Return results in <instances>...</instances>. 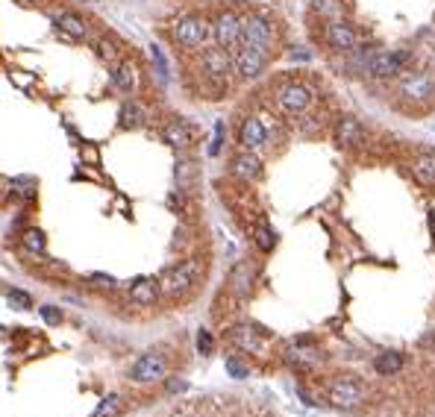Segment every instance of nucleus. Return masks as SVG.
<instances>
[{"mask_svg":"<svg viewBox=\"0 0 435 417\" xmlns=\"http://www.w3.org/2000/svg\"><path fill=\"white\" fill-rule=\"evenodd\" d=\"M412 62V56L403 53V50H371L365 53V71L371 79H394V76H403L406 68Z\"/></svg>","mask_w":435,"mask_h":417,"instance_id":"f257e3e1","label":"nucleus"},{"mask_svg":"<svg viewBox=\"0 0 435 417\" xmlns=\"http://www.w3.org/2000/svg\"><path fill=\"white\" fill-rule=\"evenodd\" d=\"M200 280V262L197 259H183L171 268H165V273L159 276V285L165 297H183L194 288V282Z\"/></svg>","mask_w":435,"mask_h":417,"instance_id":"f03ea898","label":"nucleus"},{"mask_svg":"<svg viewBox=\"0 0 435 417\" xmlns=\"http://www.w3.org/2000/svg\"><path fill=\"white\" fill-rule=\"evenodd\" d=\"M268 59H271V50L253 47V45H239L232 53V71L242 83H253V79H259L265 74Z\"/></svg>","mask_w":435,"mask_h":417,"instance_id":"7ed1b4c3","label":"nucleus"},{"mask_svg":"<svg viewBox=\"0 0 435 417\" xmlns=\"http://www.w3.org/2000/svg\"><path fill=\"white\" fill-rule=\"evenodd\" d=\"M209 33H212V27H209V21H206L203 15H183L180 21L174 24V30H171L174 42L180 45L183 50L203 47L209 42Z\"/></svg>","mask_w":435,"mask_h":417,"instance_id":"20e7f679","label":"nucleus"},{"mask_svg":"<svg viewBox=\"0 0 435 417\" xmlns=\"http://www.w3.org/2000/svg\"><path fill=\"white\" fill-rule=\"evenodd\" d=\"M242 45L273 50V45H276V27H273L271 18H265L259 12L242 15Z\"/></svg>","mask_w":435,"mask_h":417,"instance_id":"39448f33","label":"nucleus"},{"mask_svg":"<svg viewBox=\"0 0 435 417\" xmlns=\"http://www.w3.org/2000/svg\"><path fill=\"white\" fill-rule=\"evenodd\" d=\"M273 97H276V103H280V109L288 115H303L315 103L312 88L306 83H300V79H286V83H280Z\"/></svg>","mask_w":435,"mask_h":417,"instance_id":"423d86ee","label":"nucleus"},{"mask_svg":"<svg viewBox=\"0 0 435 417\" xmlns=\"http://www.w3.org/2000/svg\"><path fill=\"white\" fill-rule=\"evenodd\" d=\"M212 35H215V45L232 56L235 47L242 45V15L235 9H221L212 21Z\"/></svg>","mask_w":435,"mask_h":417,"instance_id":"0eeeda50","label":"nucleus"},{"mask_svg":"<svg viewBox=\"0 0 435 417\" xmlns=\"http://www.w3.org/2000/svg\"><path fill=\"white\" fill-rule=\"evenodd\" d=\"M400 97L412 103H429L435 97V74L432 71H412L400 79Z\"/></svg>","mask_w":435,"mask_h":417,"instance_id":"6e6552de","label":"nucleus"},{"mask_svg":"<svg viewBox=\"0 0 435 417\" xmlns=\"http://www.w3.org/2000/svg\"><path fill=\"white\" fill-rule=\"evenodd\" d=\"M332 142L339 150H356V147H362L365 144V127L362 121H356L353 115H341V118H335V124H332Z\"/></svg>","mask_w":435,"mask_h":417,"instance_id":"1a4fd4ad","label":"nucleus"},{"mask_svg":"<svg viewBox=\"0 0 435 417\" xmlns=\"http://www.w3.org/2000/svg\"><path fill=\"white\" fill-rule=\"evenodd\" d=\"M324 42L339 53H350L359 47V33H356V27L347 24L344 18H335V21L324 24Z\"/></svg>","mask_w":435,"mask_h":417,"instance_id":"9d476101","label":"nucleus"},{"mask_svg":"<svg viewBox=\"0 0 435 417\" xmlns=\"http://www.w3.org/2000/svg\"><path fill=\"white\" fill-rule=\"evenodd\" d=\"M200 71L212 79V83H218V86H224L227 83V76H230V71H232V56L224 50V47H206L203 53H200Z\"/></svg>","mask_w":435,"mask_h":417,"instance_id":"9b49d317","label":"nucleus"},{"mask_svg":"<svg viewBox=\"0 0 435 417\" xmlns=\"http://www.w3.org/2000/svg\"><path fill=\"white\" fill-rule=\"evenodd\" d=\"M165 373H168V365H165L162 355L159 353H147V355H142V359L130 367V379L150 385V382L165 379Z\"/></svg>","mask_w":435,"mask_h":417,"instance_id":"f8f14e48","label":"nucleus"},{"mask_svg":"<svg viewBox=\"0 0 435 417\" xmlns=\"http://www.w3.org/2000/svg\"><path fill=\"white\" fill-rule=\"evenodd\" d=\"M329 403L335 409H356L365 403V388L356 379H335L329 385Z\"/></svg>","mask_w":435,"mask_h":417,"instance_id":"ddd939ff","label":"nucleus"},{"mask_svg":"<svg viewBox=\"0 0 435 417\" xmlns=\"http://www.w3.org/2000/svg\"><path fill=\"white\" fill-rule=\"evenodd\" d=\"M286 362L294 370H309V367H315V365L321 362V350L315 347L312 341L300 338V341H294V344L286 347Z\"/></svg>","mask_w":435,"mask_h":417,"instance_id":"4468645a","label":"nucleus"},{"mask_svg":"<svg viewBox=\"0 0 435 417\" xmlns=\"http://www.w3.org/2000/svg\"><path fill=\"white\" fill-rule=\"evenodd\" d=\"M239 144L244 150H253V153L268 144V127H265L262 118H253V115L244 118L242 127H239Z\"/></svg>","mask_w":435,"mask_h":417,"instance_id":"2eb2a0df","label":"nucleus"},{"mask_svg":"<svg viewBox=\"0 0 435 417\" xmlns=\"http://www.w3.org/2000/svg\"><path fill=\"white\" fill-rule=\"evenodd\" d=\"M230 171H232V176H239V180L253 183V180H259L262 176V159L256 156L253 150H242L239 156H232Z\"/></svg>","mask_w":435,"mask_h":417,"instance_id":"dca6fc26","label":"nucleus"},{"mask_svg":"<svg viewBox=\"0 0 435 417\" xmlns=\"http://www.w3.org/2000/svg\"><path fill=\"white\" fill-rule=\"evenodd\" d=\"M162 297V285L153 276H138V280L130 282V300L135 306H153Z\"/></svg>","mask_w":435,"mask_h":417,"instance_id":"f3484780","label":"nucleus"},{"mask_svg":"<svg viewBox=\"0 0 435 417\" xmlns=\"http://www.w3.org/2000/svg\"><path fill=\"white\" fill-rule=\"evenodd\" d=\"M412 176L424 188H435V150H421L412 159Z\"/></svg>","mask_w":435,"mask_h":417,"instance_id":"a211bd4d","label":"nucleus"},{"mask_svg":"<svg viewBox=\"0 0 435 417\" xmlns=\"http://www.w3.org/2000/svg\"><path fill=\"white\" fill-rule=\"evenodd\" d=\"M230 341L242 353H259L262 350V332L250 324H239V326L230 329Z\"/></svg>","mask_w":435,"mask_h":417,"instance_id":"6ab92c4d","label":"nucleus"},{"mask_svg":"<svg viewBox=\"0 0 435 417\" xmlns=\"http://www.w3.org/2000/svg\"><path fill=\"white\" fill-rule=\"evenodd\" d=\"M112 86L121 94H132L138 88V68L130 62V59H121L112 71Z\"/></svg>","mask_w":435,"mask_h":417,"instance_id":"aec40b11","label":"nucleus"},{"mask_svg":"<svg viewBox=\"0 0 435 417\" xmlns=\"http://www.w3.org/2000/svg\"><path fill=\"white\" fill-rule=\"evenodd\" d=\"M147 124V109L135 101H127L118 109V127L121 130H142Z\"/></svg>","mask_w":435,"mask_h":417,"instance_id":"412c9836","label":"nucleus"},{"mask_svg":"<svg viewBox=\"0 0 435 417\" xmlns=\"http://www.w3.org/2000/svg\"><path fill=\"white\" fill-rule=\"evenodd\" d=\"M56 30L62 33L65 38H71V42H80V38L89 35V24H86L77 12H62V15H56Z\"/></svg>","mask_w":435,"mask_h":417,"instance_id":"4be33fe9","label":"nucleus"},{"mask_svg":"<svg viewBox=\"0 0 435 417\" xmlns=\"http://www.w3.org/2000/svg\"><path fill=\"white\" fill-rule=\"evenodd\" d=\"M191 130H188V124H183V121H168L165 127H162V142L165 144H171L174 150H186V147H191Z\"/></svg>","mask_w":435,"mask_h":417,"instance_id":"5701e85b","label":"nucleus"},{"mask_svg":"<svg viewBox=\"0 0 435 417\" xmlns=\"http://www.w3.org/2000/svg\"><path fill=\"white\" fill-rule=\"evenodd\" d=\"M94 53L106 65H118V62H121V45H118L112 35H101V38H97V42H94Z\"/></svg>","mask_w":435,"mask_h":417,"instance_id":"b1692460","label":"nucleus"},{"mask_svg":"<svg viewBox=\"0 0 435 417\" xmlns=\"http://www.w3.org/2000/svg\"><path fill=\"white\" fill-rule=\"evenodd\" d=\"M373 370L380 376H394L403 370V355L400 353H380L377 359H373Z\"/></svg>","mask_w":435,"mask_h":417,"instance_id":"393cba45","label":"nucleus"},{"mask_svg":"<svg viewBox=\"0 0 435 417\" xmlns=\"http://www.w3.org/2000/svg\"><path fill=\"white\" fill-rule=\"evenodd\" d=\"M21 244H24V250H30V253H35V256H42V253L47 250V235L38 229V227H30V229H24Z\"/></svg>","mask_w":435,"mask_h":417,"instance_id":"a878e982","label":"nucleus"},{"mask_svg":"<svg viewBox=\"0 0 435 417\" xmlns=\"http://www.w3.org/2000/svg\"><path fill=\"white\" fill-rule=\"evenodd\" d=\"M253 241H256V247H259L262 253H271V250L276 247V232H273L268 224H256V229H253Z\"/></svg>","mask_w":435,"mask_h":417,"instance_id":"bb28decb","label":"nucleus"},{"mask_svg":"<svg viewBox=\"0 0 435 417\" xmlns=\"http://www.w3.org/2000/svg\"><path fill=\"white\" fill-rule=\"evenodd\" d=\"M121 411H124V403H121V396H118V394H109L106 400H103L101 406L94 409V414H91V417H118V414H121Z\"/></svg>","mask_w":435,"mask_h":417,"instance_id":"cd10ccee","label":"nucleus"},{"mask_svg":"<svg viewBox=\"0 0 435 417\" xmlns=\"http://www.w3.org/2000/svg\"><path fill=\"white\" fill-rule=\"evenodd\" d=\"M312 9L318 12L327 21H335V18H341V4L339 0H312Z\"/></svg>","mask_w":435,"mask_h":417,"instance_id":"c85d7f7f","label":"nucleus"},{"mask_svg":"<svg viewBox=\"0 0 435 417\" xmlns=\"http://www.w3.org/2000/svg\"><path fill=\"white\" fill-rule=\"evenodd\" d=\"M6 303H9L12 312H27V309L33 306V297H30L27 291H21V288H9Z\"/></svg>","mask_w":435,"mask_h":417,"instance_id":"c756f323","label":"nucleus"},{"mask_svg":"<svg viewBox=\"0 0 435 417\" xmlns=\"http://www.w3.org/2000/svg\"><path fill=\"white\" fill-rule=\"evenodd\" d=\"M250 282H253V270H250L247 265H239V268H235V273H232V285H235V291H239V294H247Z\"/></svg>","mask_w":435,"mask_h":417,"instance_id":"7c9ffc66","label":"nucleus"},{"mask_svg":"<svg viewBox=\"0 0 435 417\" xmlns=\"http://www.w3.org/2000/svg\"><path fill=\"white\" fill-rule=\"evenodd\" d=\"M38 312H42V321L47 326H59V324H62V312H59V306H42Z\"/></svg>","mask_w":435,"mask_h":417,"instance_id":"2f4dec72","label":"nucleus"},{"mask_svg":"<svg viewBox=\"0 0 435 417\" xmlns=\"http://www.w3.org/2000/svg\"><path fill=\"white\" fill-rule=\"evenodd\" d=\"M212 350H215V341H212V332L200 329V332H197V353H200V355H212Z\"/></svg>","mask_w":435,"mask_h":417,"instance_id":"473e14b6","label":"nucleus"},{"mask_svg":"<svg viewBox=\"0 0 435 417\" xmlns=\"http://www.w3.org/2000/svg\"><path fill=\"white\" fill-rule=\"evenodd\" d=\"M227 370H230L232 379H247V373H250L239 359H227Z\"/></svg>","mask_w":435,"mask_h":417,"instance_id":"72a5a7b5","label":"nucleus"},{"mask_svg":"<svg viewBox=\"0 0 435 417\" xmlns=\"http://www.w3.org/2000/svg\"><path fill=\"white\" fill-rule=\"evenodd\" d=\"M221 144H224V124H215V138H212V144H209V156L221 153Z\"/></svg>","mask_w":435,"mask_h":417,"instance_id":"f704fd0d","label":"nucleus"},{"mask_svg":"<svg viewBox=\"0 0 435 417\" xmlns=\"http://www.w3.org/2000/svg\"><path fill=\"white\" fill-rule=\"evenodd\" d=\"M150 50H153V59H156V65H159V76H168V65H165V59H162V50L156 47V45H153Z\"/></svg>","mask_w":435,"mask_h":417,"instance_id":"c9c22d12","label":"nucleus"},{"mask_svg":"<svg viewBox=\"0 0 435 417\" xmlns=\"http://www.w3.org/2000/svg\"><path fill=\"white\" fill-rule=\"evenodd\" d=\"M91 282H101V288H112L115 285V280H112V276H106V273H91Z\"/></svg>","mask_w":435,"mask_h":417,"instance_id":"e433bc0d","label":"nucleus"},{"mask_svg":"<svg viewBox=\"0 0 435 417\" xmlns=\"http://www.w3.org/2000/svg\"><path fill=\"white\" fill-rule=\"evenodd\" d=\"M432 62H435V47H432Z\"/></svg>","mask_w":435,"mask_h":417,"instance_id":"4c0bfd02","label":"nucleus"}]
</instances>
